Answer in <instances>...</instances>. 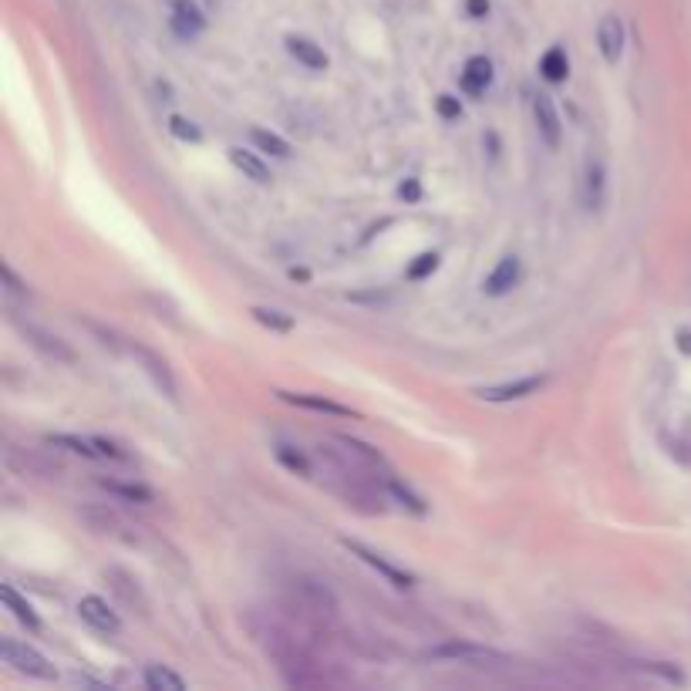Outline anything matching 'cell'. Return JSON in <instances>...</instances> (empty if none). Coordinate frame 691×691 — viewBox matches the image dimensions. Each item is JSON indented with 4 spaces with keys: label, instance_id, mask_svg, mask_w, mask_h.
Masks as SVG:
<instances>
[{
    "label": "cell",
    "instance_id": "26",
    "mask_svg": "<svg viewBox=\"0 0 691 691\" xmlns=\"http://www.w3.org/2000/svg\"><path fill=\"white\" fill-rule=\"evenodd\" d=\"M250 314H253V321H257V324L270 327V331H277V334L294 331V317L277 311V307H250Z\"/></svg>",
    "mask_w": 691,
    "mask_h": 691
},
{
    "label": "cell",
    "instance_id": "31",
    "mask_svg": "<svg viewBox=\"0 0 691 691\" xmlns=\"http://www.w3.org/2000/svg\"><path fill=\"white\" fill-rule=\"evenodd\" d=\"M169 132L176 135V139H183V142H199V139H203V132H199L196 125L189 122V118H183V115L169 118Z\"/></svg>",
    "mask_w": 691,
    "mask_h": 691
},
{
    "label": "cell",
    "instance_id": "5",
    "mask_svg": "<svg viewBox=\"0 0 691 691\" xmlns=\"http://www.w3.org/2000/svg\"><path fill=\"white\" fill-rule=\"evenodd\" d=\"M341 543H344V550H348V553H354V557H358L361 563H368L371 570H378V574L385 577V580H388V584H392V587H398V590H408V587H415V577L408 574V570H402V567H398V563L385 560V553L371 550V547H365V543H358V540H341Z\"/></svg>",
    "mask_w": 691,
    "mask_h": 691
},
{
    "label": "cell",
    "instance_id": "24",
    "mask_svg": "<svg viewBox=\"0 0 691 691\" xmlns=\"http://www.w3.org/2000/svg\"><path fill=\"white\" fill-rule=\"evenodd\" d=\"M540 75L553 81V85H560V81H567L570 75V61H567V51L563 48H550L547 54L540 58Z\"/></svg>",
    "mask_w": 691,
    "mask_h": 691
},
{
    "label": "cell",
    "instance_id": "20",
    "mask_svg": "<svg viewBox=\"0 0 691 691\" xmlns=\"http://www.w3.org/2000/svg\"><path fill=\"white\" fill-rule=\"evenodd\" d=\"M98 486L105 489V493H112L118 499H129V503H152L156 499V493H152L149 486H142V483H118V479H98Z\"/></svg>",
    "mask_w": 691,
    "mask_h": 691
},
{
    "label": "cell",
    "instance_id": "6",
    "mask_svg": "<svg viewBox=\"0 0 691 691\" xmlns=\"http://www.w3.org/2000/svg\"><path fill=\"white\" fill-rule=\"evenodd\" d=\"M14 324L21 327L27 344H31L34 351H41L44 358H51L54 365H75V351H71L68 344L58 338V334L44 331V327H38V324H24V321H17V317H14Z\"/></svg>",
    "mask_w": 691,
    "mask_h": 691
},
{
    "label": "cell",
    "instance_id": "13",
    "mask_svg": "<svg viewBox=\"0 0 691 691\" xmlns=\"http://www.w3.org/2000/svg\"><path fill=\"white\" fill-rule=\"evenodd\" d=\"M533 115H536V129H540V139L547 142L550 149H560L563 125H560V115H557V105H553V98L550 95H536Z\"/></svg>",
    "mask_w": 691,
    "mask_h": 691
},
{
    "label": "cell",
    "instance_id": "3",
    "mask_svg": "<svg viewBox=\"0 0 691 691\" xmlns=\"http://www.w3.org/2000/svg\"><path fill=\"white\" fill-rule=\"evenodd\" d=\"M0 654H4V661L11 665L14 671H21L27 678H41V681H54L58 678V671L48 658H44L41 651H34L31 644H21L14 638H4L0 641Z\"/></svg>",
    "mask_w": 691,
    "mask_h": 691
},
{
    "label": "cell",
    "instance_id": "28",
    "mask_svg": "<svg viewBox=\"0 0 691 691\" xmlns=\"http://www.w3.org/2000/svg\"><path fill=\"white\" fill-rule=\"evenodd\" d=\"M385 486H388V493H392V496L398 499V503H402V506L408 509V513H415V516H425V509H429V506H425L422 499H418V496L412 493V489H405V486L398 483V479H392V476L385 479Z\"/></svg>",
    "mask_w": 691,
    "mask_h": 691
},
{
    "label": "cell",
    "instance_id": "32",
    "mask_svg": "<svg viewBox=\"0 0 691 691\" xmlns=\"http://www.w3.org/2000/svg\"><path fill=\"white\" fill-rule=\"evenodd\" d=\"M435 112H439L445 122H456V118H462V105L456 95H439L435 98Z\"/></svg>",
    "mask_w": 691,
    "mask_h": 691
},
{
    "label": "cell",
    "instance_id": "12",
    "mask_svg": "<svg viewBox=\"0 0 691 691\" xmlns=\"http://www.w3.org/2000/svg\"><path fill=\"white\" fill-rule=\"evenodd\" d=\"M520 277H523L520 257H513V253H509V257H503V260L496 263L493 274L483 280V290H486L489 297H506L509 290L520 284Z\"/></svg>",
    "mask_w": 691,
    "mask_h": 691
},
{
    "label": "cell",
    "instance_id": "22",
    "mask_svg": "<svg viewBox=\"0 0 691 691\" xmlns=\"http://www.w3.org/2000/svg\"><path fill=\"white\" fill-rule=\"evenodd\" d=\"M274 456H277V462L280 466H287L290 472H294V476H300V479H311L314 476V466H311V459L304 456V452H297L294 445H274Z\"/></svg>",
    "mask_w": 691,
    "mask_h": 691
},
{
    "label": "cell",
    "instance_id": "15",
    "mask_svg": "<svg viewBox=\"0 0 691 691\" xmlns=\"http://www.w3.org/2000/svg\"><path fill=\"white\" fill-rule=\"evenodd\" d=\"M172 27H176L183 38H196L206 27V17L193 0H172Z\"/></svg>",
    "mask_w": 691,
    "mask_h": 691
},
{
    "label": "cell",
    "instance_id": "10",
    "mask_svg": "<svg viewBox=\"0 0 691 691\" xmlns=\"http://www.w3.org/2000/svg\"><path fill=\"white\" fill-rule=\"evenodd\" d=\"M105 580H108V587L115 590V597L122 600L125 607H132L135 614H149V600H145L139 580H135L129 570L112 567V570H105Z\"/></svg>",
    "mask_w": 691,
    "mask_h": 691
},
{
    "label": "cell",
    "instance_id": "18",
    "mask_svg": "<svg viewBox=\"0 0 691 691\" xmlns=\"http://www.w3.org/2000/svg\"><path fill=\"white\" fill-rule=\"evenodd\" d=\"M0 597H4L7 611H11V614L17 617V621H21V624L27 627V631H31V634H41V617L34 614V607L27 604V600H24L21 594H17V590H14L11 584L0 587Z\"/></svg>",
    "mask_w": 691,
    "mask_h": 691
},
{
    "label": "cell",
    "instance_id": "23",
    "mask_svg": "<svg viewBox=\"0 0 691 691\" xmlns=\"http://www.w3.org/2000/svg\"><path fill=\"white\" fill-rule=\"evenodd\" d=\"M78 520L88 523V530H95V533H118V526H122V520H118L112 509H98V506L78 509Z\"/></svg>",
    "mask_w": 691,
    "mask_h": 691
},
{
    "label": "cell",
    "instance_id": "21",
    "mask_svg": "<svg viewBox=\"0 0 691 691\" xmlns=\"http://www.w3.org/2000/svg\"><path fill=\"white\" fill-rule=\"evenodd\" d=\"M48 445H54V449H68L75 452V456H85V459H105L102 449H98L95 439H81V435H48Z\"/></svg>",
    "mask_w": 691,
    "mask_h": 691
},
{
    "label": "cell",
    "instance_id": "14",
    "mask_svg": "<svg viewBox=\"0 0 691 691\" xmlns=\"http://www.w3.org/2000/svg\"><path fill=\"white\" fill-rule=\"evenodd\" d=\"M489 81H493V65H489V58H483V54L469 58L466 68H462V92L479 98L489 88Z\"/></svg>",
    "mask_w": 691,
    "mask_h": 691
},
{
    "label": "cell",
    "instance_id": "2",
    "mask_svg": "<svg viewBox=\"0 0 691 691\" xmlns=\"http://www.w3.org/2000/svg\"><path fill=\"white\" fill-rule=\"evenodd\" d=\"M290 597H294V604L307 617H314V621H334V614H338V597H334L324 584H317V580H307V577L294 580V584H290Z\"/></svg>",
    "mask_w": 691,
    "mask_h": 691
},
{
    "label": "cell",
    "instance_id": "29",
    "mask_svg": "<svg viewBox=\"0 0 691 691\" xmlns=\"http://www.w3.org/2000/svg\"><path fill=\"white\" fill-rule=\"evenodd\" d=\"M600 199H604V166H600V162H590L587 166V203L600 206Z\"/></svg>",
    "mask_w": 691,
    "mask_h": 691
},
{
    "label": "cell",
    "instance_id": "11",
    "mask_svg": "<svg viewBox=\"0 0 691 691\" xmlns=\"http://www.w3.org/2000/svg\"><path fill=\"white\" fill-rule=\"evenodd\" d=\"M597 48L604 54L607 65H621V54H624V24L617 14L600 17L597 24Z\"/></svg>",
    "mask_w": 691,
    "mask_h": 691
},
{
    "label": "cell",
    "instance_id": "37",
    "mask_svg": "<svg viewBox=\"0 0 691 691\" xmlns=\"http://www.w3.org/2000/svg\"><path fill=\"white\" fill-rule=\"evenodd\" d=\"M678 351L691 354V331H678Z\"/></svg>",
    "mask_w": 691,
    "mask_h": 691
},
{
    "label": "cell",
    "instance_id": "16",
    "mask_svg": "<svg viewBox=\"0 0 691 691\" xmlns=\"http://www.w3.org/2000/svg\"><path fill=\"white\" fill-rule=\"evenodd\" d=\"M277 398H284V402L297 405V408H311V412H324V415H338V418H354V412L348 405H338L331 402V398H321V395H300V392H277Z\"/></svg>",
    "mask_w": 691,
    "mask_h": 691
},
{
    "label": "cell",
    "instance_id": "25",
    "mask_svg": "<svg viewBox=\"0 0 691 691\" xmlns=\"http://www.w3.org/2000/svg\"><path fill=\"white\" fill-rule=\"evenodd\" d=\"M145 685L152 691H183L186 681L176 675V671H169L166 665H149L145 668Z\"/></svg>",
    "mask_w": 691,
    "mask_h": 691
},
{
    "label": "cell",
    "instance_id": "9",
    "mask_svg": "<svg viewBox=\"0 0 691 691\" xmlns=\"http://www.w3.org/2000/svg\"><path fill=\"white\" fill-rule=\"evenodd\" d=\"M78 617L88 627H95L98 634H118V627H122L118 614L105 604L102 597H95V594H88V597L78 600Z\"/></svg>",
    "mask_w": 691,
    "mask_h": 691
},
{
    "label": "cell",
    "instance_id": "34",
    "mask_svg": "<svg viewBox=\"0 0 691 691\" xmlns=\"http://www.w3.org/2000/svg\"><path fill=\"white\" fill-rule=\"evenodd\" d=\"M398 196H402L405 203H418V199H422V186H418V179H405V183L398 186Z\"/></svg>",
    "mask_w": 691,
    "mask_h": 691
},
{
    "label": "cell",
    "instance_id": "36",
    "mask_svg": "<svg viewBox=\"0 0 691 691\" xmlns=\"http://www.w3.org/2000/svg\"><path fill=\"white\" fill-rule=\"evenodd\" d=\"M469 17H486L489 14V0H466Z\"/></svg>",
    "mask_w": 691,
    "mask_h": 691
},
{
    "label": "cell",
    "instance_id": "8",
    "mask_svg": "<svg viewBox=\"0 0 691 691\" xmlns=\"http://www.w3.org/2000/svg\"><path fill=\"white\" fill-rule=\"evenodd\" d=\"M543 385H547V378H543V375H530V378L503 381V385H486V388H476V395L483 398V402H520V398L536 395Z\"/></svg>",
    "mask_w": 691,
    "mask_h": 691
},
{
    "label": "cell",
    "instance_id": "27",
    "mask_svg": "<svg viewBox=\"0 0 691 691\" xmlns=\"http://www.w3.org/2000/svg\"><path fill=\"white\" fill-rule=\"evenodd\" d=\"M250 139L253 145H257L260 152H270V156H277V159H287L290 156V145L280 139L277 132H267V129H253L250 132Z\"/></svg>",
    "mask_w": 691,
    "mask_h": 691
},
{
    "label": "cell",
    "instance_id": "35",
    "mask_svg": "<svg viewBox=\"0 0 691 691\" xmlns=\"http://www.w3.org/2000/svg\"><path fill=\"white\" fill-rule=\"evenodd\" d=\"M95 442H98V449H102V456H105V459H125V452L118 449L115 442H108V439H95Z\"/></svg>",
    "mask_w": 691,
    "mask_h": 691
},
{
    "label": "cell",
    "instance_id": "30",
    "mask_svg": "<svg viewBox=\"0 0 691 691\" xmlns=\"http://www.w3.org/2000/svg\"><path fill=\"white\" fill-rule=\"evenodd\" d=\"M435 270H439V253H422V257H415V263H408L405 277L408 280H425V277H432Z\"/></svg>",
    "mask_w": 691,
    "mask_h": 691
},
{
    "label": "cell",
    "instance_id": "1",
    "mask_svg": "<svg viewBox=\"0 0 691 691\" xmlns=\"http://www.w3.org/2000/svg\"><path fill=\"white\" fill-rule=\"evenodd\" d=\"M432 661H456V665H469V668H506L513 665V658L496 648H486V644H472V641H445L429 648Z\"/></svg>",
    "mask_w": 691,
    "mask_h": 691
},
{
    "label": "cell",
    "instance_id": "33",
    "mask_svg": "<svg viewBox=\"0 0 691 691\" xmlns=\"http://www.w3.org/2000/svg\"><path fill=\"white\" fill-rule=\"evenodd\" d=\"M0 277H4V290H7L11 297H31V290H27V284L14 274L11 267H7V263H4V270H0Z\"/></svg>",
    "mask_w": 691,
    "mask_h": 691
},
{
    "label": "cell",
    "instance_id": "17",
    "mask_svg": "<svg viewBox=\"0 0 691 691\" xmlns=\"http://www.w3.org/2000/svg\"><path fill=\"white\" fill-rule=\"evenodd\" d=\"M230 162L243 172V176L253 179V183H260V186L274 179V176H270V169H267V162H263V159L257 156V152L240 149V145H233V149H230Z\"/></svg>",
    "mask_w": 691,
    "mask_h": 691
},
{
    "label": "cell",
    "instance_id": "4",
    "mask_svg": "<svg viewBox=\"0 0 691 691\" xmlns=\"http://www.w3.org/2000/svg\"><path fill=\"white\" fill-rule=\"evenodd\" d=\"M125 351H129L132 358L139 361V368L145 371V375H149L152 385H156L159 392L169 398V402H176L179 388H176V378H172V368L166 365V358H162V354H156L152 348H145V344H139V341H125Z\"/></svg>",
    "mask_w": 691,
    "mask_h": 691
},
{
    "label": "cell",
    "instance_id": "7",
    "mask_svg": "<svg viewBox=\"0 0 691 691\" xmlns=\"http://www.w3.org/2000/svg\"><path fill=\"white\" fill-rule=\"evenodd\" d=\"M4 459H7V466H11V472H17V476H34V479H58L61 476L58 462L41 456L38 449H17V445H11Z\"/></svg>",
    "mask_w": 691,
    "mask_h": 691
},
{
    "label": "cell",
    "instance_id": "19",
    "mask_svg": "<svg viewBox=\"0 0 691 691\" xmlns=\"http://www.w3.org/2000/svg\"><path fill=\"white\" fill-rule=\"evenodd\" d=\"M287 51L294 54V58L300 61L304 68H311V71H327V54L317 48L314 41H307V38H287Z\"/></svg>",
    "mask_w": 691,
    "mask_h": 691
}]
</instances>
